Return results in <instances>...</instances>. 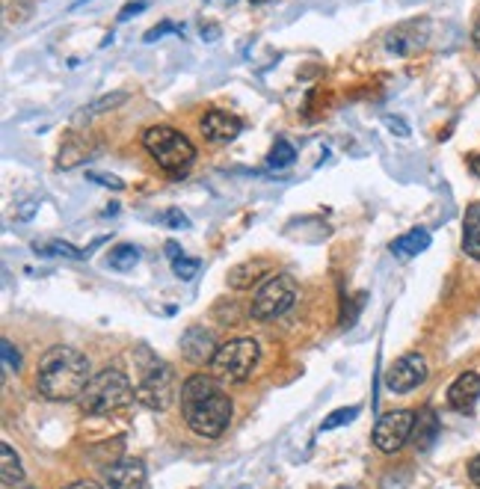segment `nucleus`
Here are the masks:
<instances>
[{
	"label": "nucleus",
	"mask_w": 480,
	"mask_h": 489,
	"mask_svg": "<svg viewBox=\"0 0 480 489\" xmlns=\"http://www.w3.org/2000/svg\"><path fill=\"white\" fill-rule=\"evenodd\" d=\"M178 400L187 428L196 436H202V439H220L231 424V412H234L231 398L220 389V380L213 374L187 377L181 382Z\"/></svg>",
	"instance_id": "nucleus-1"
},
{
	"label": "nucleus",
	"mask_w": 480,
	"mask_h": 489,
	"mask_svg": "<svg viewBox=\"0 0 480 489\" xmlns=\"http://www.w3.org/2000/svg\"><path fill=\"white\" fill-rule=\"evenodd\" d=\"M89 359L80 350L57 344L39 359L36 368V391L45 400L66 403L78 400L83 389L89 386Z\"/></svg>",
	"instance_id": "nucleus-2"
},
{
	"label": "nucleus",
	"mask_w": 480,
	"mask_h": 489,
	"mask_svg": "<svg viewBox=\"0 0 480 489\" xmlns=\"http://www.w3.org/2000/svg\"><path fill=\"white\" fill-rule=\"evenodd\" d=\"M136 400V389H131L125 371L119 368H104L101 374L89 380V386L83 389L78 398V407L83 416H110V412L125 409L127 403Z\"/></svg>",
	"instance_id": "nucleus-3"
},
{
	"label": "nucleus",
	"mask_w": 480,
	"mask_h": 489,
	"mask_svg": "<svg viewBox=\"0 0 480 489\" xmlns=\"http://www.w3.org/2000/svg\"><path fill=\"white\" fill-rule=\"evenodd\" d=\"M143 146H146V152L157 161V166L166 169V173L175 175V178L184 175L196 161V146L169 125L148 127V131L143 134Z\"/></svg>",
	"instance_id": "nucleus-4"
},
{
	"label": "nucleus",
	"mask_w": 480,
	"mask_h": 489,
	"mask_svg": "<svg viewBox=\"0 0 480 489\" xmlns=\"http://www.w3.org/2000/svg\"><path fill=\"white\" fill-rule=\"evenodd\" d=\"M261 347L255 338H231V342L220 344L217 353L211 359V374L220 382H243L252 377V371L259 368Z\"/></svg>",
	"instance_id": "nucleus-5"
},
{
	"label": "nucleus",
	"mask_w": 480,
	"mask_h": 489,
	"mask_svg": "<svg viewBox=\"0 0 480 489\" xmlns=\"http://www.w3.org/2000/svg\"><path fill=\"white\" fill-rule=\"evenodd\" d=\"M296 294H300V285H296L294 276L287 273L273 276V279H267L261 288L255 291L249 315L255 321H276V317H282L287 308L296 303Z\"/></svg>",
	"instance_id": "nucleus-6"
},
{
	"label": "nucleus",
	"mask_w": 480,
	"mask_h": 489,
	"mask_svg": "<svg viewBox=\"0 0 480 489\" xmlns=\"http://www.w3.org/2000/svg\"><path fill=\"white\" fill-rule=\"evenodd\" d=\"M178 391L181 389H178L175 368L166 365V362H155L152 371L140 380V386H136V403H143L146 409L166 412L169 407H173Z\"/></svg>",
	"instance_id": "nucleus-7"
},
{
	"label": "nucleus",
	"mask_w": 480,
	"mask_h": 489,
	"mask_svg": "<svg viewBox=\"0 0 480 489\" xmlns=\"http://www.w3.org/2000/svg\"><path fill=\"white\" fill-rule=\"evenodd\" d=\"M412 428H415V412L394 409L377 421V428H373V445H377L382 454H398L403 445L412 439Z\"/></svg>",
	"instance_id": "nucleus-8"
},
{
	"label": "nucleus",
	"mask_w": 480,
	"mask_h": 489,
	"mask_svg": "<svg viewBox=\"0 0 480 489\" xmlns=\"http://www.w3.org/2000/svg\"><path fill=\"white\" fill-rule=\"evenodd\" d=\"M424 380H427V362L421 353L400 356L398 362L386 371V386L391 391H398V395H407V391L419 389Z\"/></svg>",
	"instance_id": "nucleus-9"
},
{
	"label": "nucleus",
	"mask_w": 480,
	"mask_h": 489,
	"mask_svg": "<svg viewBox=\"0 0 480 489\" xmlns=\"http://www.w3.org/2000/svg\"><path fill=\"white\" fill-rule=\"evenodd\" d=\"M199 131L208 143L222 146V143H231L234 136L243 131V125H240L238 116L229 113V110H208L205 116H202Z\"/></svg>",
	"instance_id": "nucleus-10"
},
{
	"label": "nucleus",
	"mask_w": 480,
	"mask_h": 489,
	"mask_svg": "<svg viewBox=\"0 0 480 489\" xmlns=\"http://www.w3.org/2000/svg\"><path fill=\"white\" fill-rule=\"evenodd\" d=\"M146 484V465L143 460H116L107 465V475H104V486L107 489H143Z\"/></svg>",
	"instance_id": "nucleus-11"
},
{
	"label": "nucleus",
	"mask_w": 480,
	"mask_h": 489,
	"mask_svg": "<svg viewBox=\"0 0 480 489\" xmlns=\"http://www.w3.org/2000/svg\"><path fill=\"white\" fill-rule=\"evenodd\" d=\"M181 353H184L193 365H211L213 353H217V344H213V335L205 326H190L184 335H181Z\"/></svg>",
	"instance_id": "nucleus-12"
},
{
	"label": "nucleus",
	"mask_w": 480,
	"mask_h": 489,
	"mask_svg": "<svg viewBox=\"0 0 480 489\" xmlns=\"http://www.w3.org/2000/svg\"><path fill=\"white\" fill-rule=\"evenodd\" d=\"M477 400H480V374L466 371V374L456 377L451 382V389H447V403H451L454 409L468 412Z\"/></svg>",
	"instance_id": "nucleus-13"
},
{
	"label": "nucleus",
	"mask_w": 480,
	"mask_h": 489,
	"mask_svg": "<svg viewBox=\"0 0 480 489\" xmlns=\"http://www.w3.org/2000/svg\"><path fill=\"white\" fill-rule=\"evenodd\" d=\"M421 27H424V21H409V24L394 27L391 33L386 36V48L391 51L394 57H409L412 51H419L424 45V39H427V33L415 36V30H421Z\"/></svg>",
	"instance_id": "nucleus-14"
},
{
	"label": "nucleus",
	"mask_w": 480,
	"mask_h": 489,
	"mask_svg": "<svg viewBox=\"0 0 480 489\" xmlns=\"http://www.w3.org/2000/svg\"><path fill=\"white\" fill-rule=\"evenodd\" d=\"M267 273H270V261H267V259L243 261V264H238V268L229 270V285L234 291H249L252 285H259Z\"/></svg>",
	"instance_id": "nucleus-15"
},
{
	"label": "nucleus",
	"mask_w": 480,
	"mask_h": 489,
	"mask_svg": "<svg viewBox=\"0 0 480 489\" xmlns=\"http://www.w3.org/2000/svg\"><path fill=\"white\" fill-rule=\"evenodd\" d=\"M436 436H439V416H436V412L427 407V409L419 412V416H415L412 442L419 445V451H427L436 442Z\"/></svg>",
	"instance_id": "nucleus-16"
},
{
	"label": "nucleus",
	"mask_w": 480,
	"mask_h": 489,
	"mask_svg": "<svg viewBox=\"0 0 480 489\" xmlns=\"http://www.w3.org/2000/svg\"><path fill=\"white\" fill-rule=\"evenodd\" d=\"M463 249L480 261V202L466 208L463 217Z\"/></svg>",
	"instance_id": "nucleus-17"
},
{
	"label": "nucleus",
	"mask_w": 480,
	"mask_h": 489,
	"mask_svg": "<svg viewBox=\"0 0 480 489\" xmlns=\"http://www.w3.org/2000/svg\"><path fill=\"white\" fill-rule=\"evenodd\" d=\"M427 247H430V231L427 229H412L407 235H400L391 243V252L400 255V259H412V255H421Z\"/></svg>",
	"instance_id": "nucleus-18"
},
{
	"label": "nucleus",
	"mask_w": 480,
	"mask_h": 489,
	"mask_svg": "<svg viewBox=\"0 0 480 489\" xmlns=\"http://www.w3.org/2000/svg\"><path fill=\"white\" fill-rule=\"evenodd\" d=\"M89 157V143L87 140H78V136H71L69 143H62L60 148V157H57V166L60 169H74L80 166L83 161Z\"/></svg>",
	"instance_id": "nucleus-19"
},
{
	"label": "nucleus",
	"mask_w": 480,
	"mask_h": 489,
	"mask_svg": "<svg viewBox=\"0 0 480 489\" xmlns=\"http://www.w3.org/2000/svg\"><path fill=\"white\" fill-rule=\"evenodd\" d=\"M0 456H4V460H0V469H4V486L13 489V486L24 484V469H21V456H18L13 448H9V445H4V448H0Z\"/></svg>",
	"instance_id": "nucleus-20"
},
{
	"label": "nucleus",
	"mask_w": 480,
	"mask_h": 489,
	"mask_svg": "<svg viewBox=\"0 0 480 489\" xmlns=\"http://www.w3.org/2000/svg\"><path fill=\"white\" fill-rule=\"evenodd\" d=\"M107 261H110V268H113V270H131L134 264L140 261V249L131 247V243H125V247H116Z\"/></svg>",
	"instance_id": "nucleus-21"
},
{
	"label": "nucleus",
	"mask_w": 480,
	"mask_h": 489,
	"mask_svg": "<svg viewBox=\"0 0 480 489\" xmlns=\"http://www.w3.org/2000/svg\"><path fill=\"white\" fill-rule=\"evenodd\" d=\"M294 161H296L294 146L287 140H276V146L270 148V157H267V164H270L273 169H285V166H291Z\"/></svg>",
	"instance_id": "nucleus-22"
},
{
	"label": "nucleus",
	"mask_w": 480,
	"mask_h": 489,
	"mask_svg": "<svg viewBox=\"0 0 480 489\" xmlns=\"http://www.w3.org/2000/svg\"><path fill=\"white\" fill-rule=\"evenodd\" d=\"M359 416V407H344V409H335L333 416H326L324 424H320V430H335V428H344V424L356 421Z\"/></svg>",
	"instance_id": "nucleus-23"
},
{
	"label": "nucleus",
	"mask_w": 480,
	"mask_h": 489,
	"mask_svg": "<svg viewBox=\"0 0 480 489\" xmlns=\"http://www.w3.org/2000/svg\"><path fill=\"white\" fill-rule=\"evenodd\" d=\"M122 101H127V92H110V95H104V99H99V101H95L87 113H89V116H95V113L113 110V108H119Z\"/></svg>",
	"instance_id": "nucleus-24"
},
{
	"label": "nucleus",
	"mask_w": 480,
	"mask_h": 489,
	"mask_svg": "<svg viewBox=\"0 0 480 489\" xmlns=\"http://www.w3.org/2000/svg\"><path fill=\"white\" fill-rule=\"evenodd\" d=\"M36 252H42V255H69V259H83L80 249H71V243H60V240L48 243V247H36Z\"/></svg>",
	"instance_id": "nucleus-25"
},
{
	"label": "nucleus",
	"mask_w": 480,
	"mask_h": 489,
	"mask_svg": "<svg viewBox=\"0 0 480 489\" xmlns=\"http://www.w3.org/2000/svg\"><path fill=\"white\" fill-rule=\"evenodd\" d=\"M0 353H4V365H6L9 371H18V368H21V353L13 347V342H9V338H4V342H0Z\"/></svg>",
	"instance_id": "nucleus-26"
},
{
	"label": "nucleus",
	"mask_w": 480,
	"mask_h": 489,
	"mask_svg": "<svg viewBox=\"0 0 480 489\" xmlns=\"http://www.w3.org/2000/svg\"><path fill=\"white\" fill-rule=\"evenodd\" d=\"M173 268H175L178 279H193V273L199 270V261L196 259H184V255H181V259L173 261Z\"/></svg>",
	"instance_id": "nucleus-27"
},
{
	"label": "nucleus",
	"mask_w": 480,
	"mask_h": 489,
	"mask_svg": "<svg viewBox=\"0 0 480 489\" xmlns=\"http://www.w3.org/2000/svg\"><path fill=\"white\" fill-rule=\"evenodd\" d=\"M87 178H89V182H95V184H101V187H113V190H122V187H125V184L119 182V178L104 175V173H89Z\"/></svg>",
	"instance_id": "nucleus-28"
},
{
	"label": "nucleus",
	"mask_w": 480,
	"mask_h": 489,
	"mask_svg": "<svg viewBox=\"0 0 480 489\" xmlns=\"http://www.w3.org/2000/svg\"><path fill=\"white\" fill-rule=\"evenodd\" d=\"M146 6H148L146 0H131V4H125V9H122V13H119V21H127V18L140 15Z\"/></svg>",
	"instance_id": "nucleus-29"
},
{
	"label": "nucleus",
	"mask_w": 480,
	"mask_h": 489,
	"mask_svg": "<svg viewBox=\"0 0 480 489\" xmlns=\"http://www.w3.org/2000/svg\"><path fill=\"white\" fill-rule=\"evenodd\" d=\"M386 125H389V131H391V134H398V136H409L407 122L398 119V116H386Z\"/></svg>",
	"instance_id": "nucleus-30"
},
{
	"label": "nucleus",
	"mask_w": 480,
	"mask_h": 489,
	"mask_svg": "<svg viewBox=\"0 0 480 489\" xmlns=\"http://www.w3.org/2000/svg\"><path fill=\"white\" fill-rule=\"evenodd\" d=\"M169 222H166V226H173V229H187V217L184 214H181V211H166V214H164Z\"/></svg>",
	"instance_id": "nucleus-31"
},
{
	"label": "nucleus",
	"mask_w": 480,
	"mask_h": 489,
	"mask_svg": "<svg viewBox=\"0 0 480 489\" xmlns=\"http://www.w3.org/2000/svg\"><path fill=\"white\" fill-rule=\"evenodd\" d=\"M169 30H173V24H169V21H164V24H157V27H152L146 33V42H155V39H160V36H166Z\"/></svg>",
	"instance_id": "nucleus-32"
},
{
	"label": "nucleus",
	"mask_w": 480,
	"mask_h": 489,
	"mask_svg": "<svg viewBox=\"0 0 480 489\" xmlns=\"http://www.w3.org/2000/svg\"><path fill=\"white\" fill-rule=\"evenodd\" d=\"M468 477H472V484L480 489V454L475 456L472 463H468Z\"/></svg>",
	"instance_id": "nucleus-33"
},
{
	"label": "nucleus",
	"mask_w": 480,
	"mask_h": 489,
	"mask_svg": "<svg viewBox=\"0 0 480 489\" xmlns=\"http://www.w3.org/2000/svg\"><path fill=\"white\" fill-rule=\"evenodd\" d=\"M62 489H101V484H95V481H71L69 486H62Z\"/></svg>",
	"instance_id": "nucleus-34"
},
{
	"label": "nucleus",
	"mask_w": 480,
	"mask_h": 489,
	"mask_svg": "<svg viewBox=\"0 0 480 489\" xmlns=\"http://www.w3.org/2000/svg\"><path fill=\"white\" fill-rule=\"evenodd\" d=\"M472 42H475V48L480 51V18H477V24H475V30H472Z\"/></svg>",
	"instance_id": "nucleus-35"
},
{
	"label": "nucleus",
	"mask_w": 480,
	"mask_h": 489,
	"mask_svg": "<svg viewBox=\"0 0 480 489\" xmlns=\"http://www.w3.org/2000/svg\"><path fill=\"white\" fill-rule=\"evenodd\" d=\"M468 166H472V173H475V175L480 178V155H475L472 161H468Z\"/></svg>",
	"instance_id": "nucleus-36"
},
{
	"label": "nucleus",
	"mask_w": 480,
	"mask_h": 489,
	"mask_svg": "<svg viewBox=\"0 0 480 489\" xmlns=\"http://www.w3.org/2000/svg\"><path fill=\"white\" fill-rule=\"evenodd\" d=\"M15 489H36V486H30V484H21V486H15Z\"/></svg>",
	"instance_id": "nucleus-37"
},
{
	"label": "nucleus",
	"mask_w": 480,
	"mask_h": 489,
	"mask_svg": "<svg viewBox=\"0 0 480 489\" xmlns=\"http://www.w3.org/2000/svg\"><path fill=\"white\" fill-rule=\"evenodd\" d=\"M249 4H267V0H249Z\"/></svg>",
	"instance_id": "nucleus-38"
}]
</instances>
